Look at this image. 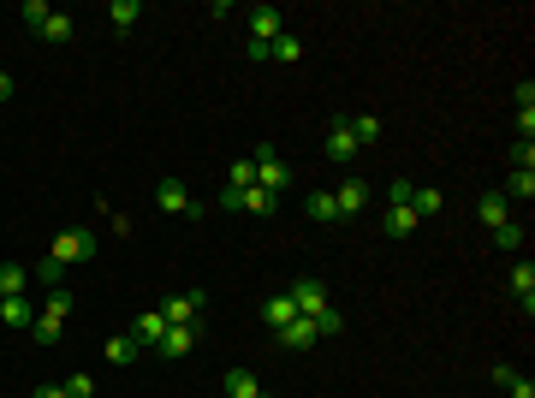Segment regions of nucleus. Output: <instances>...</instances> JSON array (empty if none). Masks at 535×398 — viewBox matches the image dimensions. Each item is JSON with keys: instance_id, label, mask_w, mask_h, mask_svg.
Segmentation results:
<instances>
[{"instance_id": "f257e3e1", "label": "nucleus", "mask_w": 535, "mask_h": 398, "mask_svg": "<svg viewBox=\"0 0 535 398\" xmlns=\"http://www.w3.org/2000/svg\"><path fill=\"white\" fill-rule=\"evenodd\" d=\"M24 24H30V36L42 42H72V12H54V6H42V0H24Z\"/></svg>"}, {"instance_id": "f03ea898", "label": "nucleus", "mask_w": 535, "mask_h": 398, "mask_svg": "<svg viewBox=\"0 0 535 398\" xmlns=\"http://www.w3.org/2000/svg\"><path fill=\"white\" fill-rule=\"evenodd\" d=\"M155 208H161V215H191V220L208 215V208H202V202L185 191V179H161V184H155Z\"/></svg>"}, {"instance_id": "7ed1b4c3", "label": "nucleus", "mask_w": 535, "mask_h": 398, "mask_svg": "<svg viewBox=\"0 0 535 398\" xmlns=\"http://www.w3.org/2000/svg\"><path fill=\"white\" fill-rule=\"evenodd\" d=\"M286 292H292V303H297V316H327V309H334V298H327V285H321L316 274H303V279H292V285H286Z\"/></svg>"}, {"instance_id": "20e7f679", "label": "nucleus", "mask_w": 535, "mask_h": 398, "mask_svg": "<svg viewBox=\"0 0 535 398\" xmlns=\"http://www.w3.org/2000/svg\"><path fill=\"white\" fill-rule=\"evenodd\" d=\"M48 256H54L59 268H72V261L96 256V232H90V226H66V232L54 238V250H48Z\"/></svg>"}, {"instance_id": "39448f33", "label": "nucleus", "mask_w": 535, "mask_h": 398, "mask_svg": "<svg viewBox=\"0 0 535 398\" xmlns=\"http://www.w3.org/2000/svg\"><path fill=\"white\" fill-rule=\"evenodd\" d=\"M256 191H268V197H279V191H286V184H292V167H286V160L274 155V149H256Z\"/></svg>"}, {"instance_id": "423d86ee", "label": "nucleus", "mask_w": 535, "mask_h": 398, "mask_svg": "<svg viewBox=\"0 0 535 398\" xmlns=\"http://www.w3.org/2000/svg\"><path fill=\"white\" fill-rule=\"evenodd\" d=\"M202 292H173V298H161V321H167V327H178V321H197L202 316Z\"/></svg>"}, {"instance_id": "0eeeda50", "label": "nucleus", "mask_w": 535, "mask_h": 398, "mask_svg": "<svg viewBox=\"0 0 535 398\" xmlns=\"http://www.w3.org/2000/svg\"><path fill=\"white\" fill-rule=\"evenodd\" d=\"M197 339H202V327H197V321H178V327H167V333H161L155 357H185V351H191Z\"/></svg>"}, {"instance_id": "6e6552de", "label": "nucleus", "mask_w": 535, "mask_h": 398, "mask_svg": "<svg viewBox=\"0 0 535 398\" xmlns=\"http://www.w3.org/2000/svg\"><path fill=\"white\" fill-rule=\"evenodd\" d=\"M369 197H375V191H369V179H345V184L334 191V202H339V220L363 215V208H369Z\"/></svg>"}, {"instance_id": "1a4fd4ad", "label": "nucleus", "mask_w": 535, "mask_h": 398, "mask_svg": "<svg viewBox=\"0 0 535 398\" xmlns=\"http://www.w3.org/2000/svg\"><path fill=\"white\" fill-rule=\"evenodd\" d=\"M279 351H310V345H316V321H310V316H297V321H286V327H279Z\"/></svg>"}, {"instance_id": "9d476101", "label": "nucleus", "mask_w": 535, "mask_h": 398, "mask_svg": "<svg viewBox=\"0 0 535 398\" xmlns=\"http://www.w3.org/2000/svg\"><path fill=\"white\" fill-rule=\"evenodd\" d=\"M274 36H286L279 6H250V42H274Z\"/></svg>"}, {"instance_id": "9b49d317", "label": "nucleus", "mask_w": 535, "mask_h": 398, "mask_svg": "<svg viewBox=\"0 0 535 398\" xmlns=\"http://www.w3.org/2000/svg\"><path fill=\"white\" fill-rule=\"evenodd\" d=\"M0 321H6L12 333H30V327H36V303L30 298H0Z\"/></svg>"}, {"instance_id": "f8f14e48", "label": "nucleus", "mask_w": 535, "mask_h": 398, "mask_svg": "<svg viewBox=\"0 0 535 398\" xmlns=\"http://www.w3.org/2000/svg\"><path fill=\"white\" fill-rule=\"evenodd\" d=\"M161 333H167V321H161V309H143V316L131 321V339H138L143 351H155V345H161Z\"/></svg>"}, {"instance_id": "ddd939ff", "label": "nucleus", "mask_w": 535, "mask_h": 398, "mask_svg": "<svg viewBox=\"0 0 535 398\" xmlns=\"http://www.w3.org/2000/svg\"><path fill=\"white\" fill-rule=\"evenodd\" d=\"M262 321H268V327H286V321H297V303H292V292H274V298H262Z\"/></svg>"}, {"instance_id": "4468645a", "label": "nucleus", "mask_w": 535, "mask_h": 398, "mask_svg": "<svg viewBox=\"0 0 535 398\" xmlns=\"http://www.w3.org/2000/svg\"><path fill=\"white\" fill-rule=\"evenodd\" d=\"M381 232H387V238H411V232H416V215H411V202H393V208L381 215Z\"/></svg>"}, {"instance_id": "2eb2a0df", "label": "nucleus", "mask_w": 535, "mask_h": 398, "mask_svg": "<svg viewBox=\"0 0 535 398\" xmlns=\"http://www.w3.org/2000/svg\"><path fill=\"white\" fill-rule=\"evenodd\" d=\"M327 155H334V160H357V155H363L357 137H351V120H334V131H327Z\"/></svg>"}, {"instance_id": "dca6fc26", "label": "nucleus", "mask_w": 535, "mask_h": 398, "mask_svg": "<svg viewBox=\"0 0 535 398\" xmlns=\"http://www.w3.org/2000/svg\"><path fill=\"white\" fill-rule=\"evenodd\" d=\"M220 386H226V398H268V393H262V380L250 375V369H226V380H220Z\"/></svg>"}, {"instance_id": "f3484780", "label": "nucleus", "mask_w": 535, "mask_h": 398, "mask_svg": "<svg viewBox=\"0 0 535 398\" xmlns=\"http://www.w3.org/2000/svg\"><path fill=\"white\" fill-rule=\"evenodd\" d=\"M512 292H517V303H523V316H535V268L530 261L512 268Z\"/></svg>"}, {"instance_id": "a211bd4d", "label": "nucleus", "mask_w": 535, "mask_h": 398, "mask_svg": "<svg viewBox=\"0 0 535 398\" xmlns=\"http://www.w3.org/2000/svg\"><path fill=\"white\" fill-rule=\"evenodd\" d=\"M24 285H30V274L19 261H0V298H24Z\"/></svg>"}, {"instance_id": "6ab92c4d", "label": "nucleus", "mask_w": 535, "mask_h": 398, "mask_svg": "<svg viewBox=\"0 0 535 398\" xmlns=\"http://www.w3.org/2000/svg\"><path fill=\"white\" fill-rule=\"evenodd\" d=\"M506 202H530L535 197V173H523V167H512V179H506V191H500Z\"/></svg>"}, {"instance_id": "aec40b11", "label": "nucleus", "mask_w": 535, "mask_h": 398, "mask_svg": "<svg viewBox=\"0 0 535 398\" xmlns=\"http://www.w3.org/2000/svg\"><path fill=\"white\" fill-rule=\"evenodd\" d=\"M482 220H488V232H494V226H506V220H512V202L500 197V191H488V197H482Z\"/></svg>"}, {"instance_id": "412c9836", "label": "nucleus", "mask_w": 535, "mask_h": 398, "mask_svg": "<svg viewBox=\"0 0 535 398\" xmlns=\"http://www.w3.org/2000/svg\"><path fill=\"white\" fill-rule=\"evenodd\" d=\"M268 60L297 66V60H303V42H297V36H274V42H268Z\"/></svg>"}, {"instance_id": "4be33fe9", "label": "nucleus", "mask_w": 535, "mask_h": 398, "mask_svg": "<svg viewBox=\"0 0 535 398\" xmlns=\"http://www.w3.org/2000/svg\"><path fill=\"white\" fill-rule=\"evenodd\" d=\"M440 202H446V197H440L435 184H422V191H411V215L429 220V215H440Z\"/></svg>"}, {"instance_id": "5701e85b", "label": "nucleus", "mask_w": 535, "mask_h": 398, "mask_svg": "<svg viewBox=\"0 0 535 398\" xmlns=\"http://www.w3.org/2000/svg\"><path fill=\"white\" fill-rule=\"evenodd\" d=\"M303 215H310V220H321V226H327V220H339V202H334V191H316V197L303 202Z\"/></svg>"}, {"instance_id": "b1692460", "label": "nucleus", "mask_w": 535, "mask_h": 398, "mask_svg": "<svg viewBox=\"0 0 535 398\" xmlns=\"http://www.w3.org/2000/svg\"><path fill=\"white\" fill-rule=\"evenodd\" d=\"M138 12H143L138 0H114V6H107V24H114L119 36H125V30H131V24H138Z\"/></svg>"}, {"instance_id": "393cba45", "label": "nucleus", "mask_w": 535, "mask_h": 398, "mask_svg": "<svg viewBox=\"0 0 535 398\" xmlns=\"http://www.w3.org/2000/svg\"><path fill=\"white\" fill-rule=\"evenodd\" d=\"M274 202L279 197H268V191H256V184H250V191H238V208H244V215H274Z\"/></svg>"}, {"instance_id": "a878e982", "label": "nucleus", "mask_w": 535, "mask_h": 398, "mask_svg": "<svg viewBox=\"0 0 535 398\" xmlns=\"http://www.w3.org/2000/svg\"><path fill=\"white\" fill-rule=\"evenodd\" d=\"M138 351H143V345H138V339H131V333L107 339V363H119V369H125V363H138Z\"/></svg>"}, {"instance_id": "bb28decb", "label": "nucleus", "mask_w": 535, "mask_h": 398, "mask_svg": "<svg viewBox=\"0 0 535 398\" xmlns=\"http://www.w3.org/2000/svg\"><path fill=\"white\" fill-rule=\"evenodd\" d=\"M351 137H357V149H369V143L381 137V120H375V113H357V120H351Z\"/></svg>"}, {"instance_id": "cd10ccee", "label": "nucleus", "mask_w": 535, "mask_h": 398, "mask_svg": "<svg viewBox=\"0 0 535 398\" xmlns=\"http://www.w3.org/2000/svg\"><path fill=\"white\" fill-rule=\"evenodd\" d=\"M66 309H72V292H66V285H54V292H48V303H42L36 316H48V321H66Z\"/></svg>"}, {"instance_id": "c85d7f7f", "label": "nucleus", "mask_w": 535, "mask_h": 398, "mask_svg": "<svg viewBox=\"0 0 535 398\" xmlns=\"http://www.w3.org/2000/svg\"><path fill=\"white\" fill-rule=\"evenodd\" d=\"M494 250H523V226H517V220L494 226Z\"/></svg>"}, {"instance_id": "c756f323", "label": "nucleus", "mask_w": 535, "mask_h": 398, "mask_svg": "<svg viewBox=\"0 0 535 398\" xmlns=\"http://www.w3.org/2000/svg\"><path fill=\"white\" fill-rule=\"evenodd\" d=\"M256 184V160H232V179H226V191H250Z\"/></svg>"}, {"instance_id": "7c9ffc66", "label": "nucleus", "mask_w": 535, "mask_h": 398, "mask_svg": "<svg viewBox=\"0 0 535 398\" xmlns=\"http://www.w3.org/2000/svg\"><path fill=\"white\" fill-rule=\"evenodd\" d=\"M30 339H36V345H59V321L36 316V327H30Z\"/></svg>"}, {"instance_id": "2f4dec72", "label": "nucleus", "mask_w": 535, "mask_h": 398, "mask_svg": "<svg viewBox=\"0 0 535 398\" xmlns=\"http://www.w3.org/2000/svg\"><path fill=\"white\" fill-rule=\"evenodd\" d=\"M59 274H66V268H59L54 256H42V261H36V279H42V285H48V292H54V285H59Z\"/></svg>"}, {"instance_id": "473e14b6", "label": "nucleus", "mask_w": 535, "mask_h": 398, "mask_svg": "<svg viewBox=\"0 0 535 398\" xmlns=\"http://www.w3.org/2000/svg\"><path fill=\"white\" fill-rule=\"evenodd\" d=\"M517 143H535V107H517Z\"/></svg>"}, {"instance_id": "72a5a7b5", "label": "nucleus", "mask_w": 535, "mask_h": 398, "mask_svg": "<svg viewBox=\"0 0 535 398\" xmlns=\"http://www.w3.org/2000/svg\"><path fill=\"white\" fill-rule=\"evenodd\" d=\"M66 393L72 398H96V380L90 375H66Z\"/></svg>"}, {"instance_id": "f704fd0d", "label": "nucleus", "mask_w": 535, "mask_h": 398, "mask_svg": "<svg viewBox=\"0 0 535 398\" xmlns=\"http://www.w3.org/2000/svg\"><path fill=\"white\" fill-rule=\"evenodd\" d=\"M512 160L523 167V173H535V143H517V149H512Z\"/></svg>"}, {"instance_id": "c9c22d12", "label": "nucleus", "mask_w": 535, "mask_h": 398, "mask_svg": "<svg viewBox=\"0 0 535 398\" xmlns=\"http://www.w3.org/2000/svg\"><path fill=\"white\" fill-rule=\"evenodd\" d=\"M411 191H416L411 179H393V184H387V202H411Z\"/></svg>"}, {"instance_id": "e433bc0d", "label": "nucleus", "mask_w": 535, "mask_h": 398, "mask_svg": "<svg viewBox=\"0 0 535 398\" xmlns=\"http://www.w3.org/2000/svg\"><path fill=\"white\" fill-rule=\"evenodd\" d=\"M506 393H512V398H535V380H530V375H517L512 386H506Z\"/></svg>"}, {"instance_id": "4c0bfd02", "label": "nucleus", "mask_w": 535, "mask_h": 398, "mask_svg": "<svg viewBox=\"0 0 535 398\" xmlns=\"http://www.w3.org/2000/svg\"><path fill=\"white\" fill-rule=\"evenodd\" d=\"M30 398H72V393H66V386H36Z\"/></svg>"}, {"instance_id": "58836bf2", "label": "nucleus", "mask_w": 535, "mask_h": 398, "mask_svg": "<svg viewBox=\"0 0 535 398\" xmlns=\"http://www.w3.org/2000/svg\"><path fill=\"white\" fill-rule=\"evenodd\" d=\"M0 101H12V78L6 72H0Z\"/></svg>"}]
</instances>
